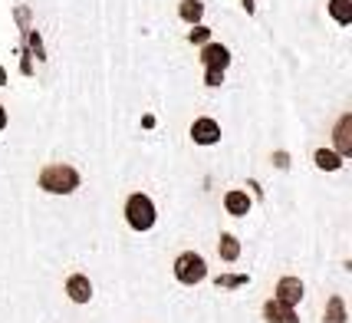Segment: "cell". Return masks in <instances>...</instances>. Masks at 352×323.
Listing matches in <instances>:
<instances>
[{"label": "cell", "instance_id": "8fae6325", "mask_svg": "<svg viewBox=\"0 0 352 323\" xmlns=\"http://www.w3.org/2000/svg\"><path fill=\"white\" fill-rule=\"evenodd\" d=\"M217 251H221V258H224V261H237L241 244H237V238H234V234H221V244H217Z\"/></svg>", "mask_w": 352, "mask_h": 323}, {"label": "cell", "instance_id": "d6986e66", "mask_svg": "<svg viewBox=\"0 0 352 323\" xmlns=\"http://www.w3.org/2000/svg\"><path fill=\"white\" fill-rule=\"evenodd\" d=\"M7 125V112H3V106H0V129Z\"/></svg>", "mask_w": 352, "mask_h": 323}, {"label": "cell", "instance_id": "30bf717a", "mask_svg": "<svg viewBox=\"0 0 352 323\" xmlns=\"http://www.w3.org/2000/svg\"><path fill=\"white\" fill-rule=\"evenodd\" d=\"M224 208H228V215L244 218L247 211H250V198H247L244 191H228V195H224Z\"/></svg>", "mask_w": 352, "mask_h": 323}, {"label": "cell", "instance_id": "7c38bea8", "mask_svg": "<svg viewBox=\"0 0 352 323\" xmlns=\"http://www.w3.org/2000/svg\"><path fill=\"white\" fill-rule=\"evenodd\" d=\"M329 14L336 17V23L346 27V23H352V3L349 0H333V3H329Z\"/></svg>", "mask_w": 352, "mask_h": 323}, {"label": "cell", "instance_id": "8992f818", "mask_svg": "<svg viewBox=\"0 0 352 323\" xmlns=\"http://www.w3.org/2000/svg\"><path fill=\"white\" fill-rule=\"evenodd\" d=\"M66 293H69V300H76V304H89L92 297V284L86 274H73L66 280Z\"/></svg>", "mask_w": 352, "mask_h": 323}, {"label": "cell", "instance_id": "9a60e30c", "mask_svg": "<svg viewBox=\"0 0 352 323\" xmlns=\"http://www.w3.org/2000/svg\"><path fill=\"white\" fill-rule=\"evenodd\" d=\"M316 165H320V169L336 171L339 165H342V158H339L336 152H326V149H320V152H316Z\"/></svg>", "mask_w": 352, "mask_h": 323}, {"label": "cell", "instance_id": "e0dca14e", "mask_svg": "<svg viewBox=\"0 0 352 323\" xmlns=\"http://www.w3.org/2000/svg\"><path fill=\"white\" fill-rule=\"evenodd\" d=\"M221 284H224V287H237V284H244V277H224Z\"/></svg>", "mask_w": 352, "mask_h": 323}, {"label": "cell", "instance_id": "52a82bcc", "mask_svg": "<svg viewBox=\"0 0 352 323\" xmlns=\"http://www.w3.org/2000/svg\"><path fill=\"white\" fill-rule=\"evenodd\" d=\"M263 317H267V323H300L296 313H293V307L280 304V300H267V304H263Z\"/></svg>", "mask_w": 352, "mask_h": 323}, {"label": "cell", "instance_id": "ba28073f", "mask_svg": "<svg viewBox=\"0 0 352 323\" xmlns=\"http://www.w3.org/2000/svg\"><path fill=\"white\" fill-rule=\"evenodd\" d=\"M201 60H204V66H208V70H217V73H224V66L230 63V53L224 50V46L208 43V46H204V53H201Z\"/></svg>", "mask_w": 352, "mask_h": 323}, {"label": "cell", "instance_id": "9c48e42d", "mask_svg": "<svg viewBox=\"0 0 352 323\" xmlns=\"http://www.w3.org/2000/svg\"><path fill=\"white\" fill-rule=\"evenodd\" d=\"M349 129H352V116L346 112V116L339 119V125H336V149H339V158H349V155H352V136H349Z\"/></svg>", "mask_w": 352, "mask_h": 323}, {"label": "cell", "instance_id": "5b68a950", "mask_svg": "<svg viewBox=\"0 0 352 323\" xmlns=\"http://www.w3.org/2000/svg\"><path fill=\"white\" fill-rule=\"evenodd\" d=\"M191 138L198 142V145H214L217 138H221V125L214 119H195L191 125Z\"/></svg>", "mask_w": 352, "mask_h": 323}, {"label": "cell", "instance_id": "2e32d148", "mask_svg": "<svg viewBox=\"0 0 352 323\" xmlns=\"http://www.w3.org/2000/svg\"><path fill=\"white\" fill-rule=\"evenodd\" d=\"M208 86H221V73L217 70H208Z\"/></svg>", "mask_w": 352, "mask_h": 323}, {"label": "cell", "instance_id": "277c9868", "mask_svg": "<svg viewBox=\"0 0 352 323\" xmlns=\"http://www.w3.org/2000/svg\"><path fill=\"white\" fill-rule=\"evenodd\" d=\"M280 304H287V307H296L300 300H303V280L300 277H283L280 284H276V297Z\"/></svg>", "mask_w": 352, "mask_h": 323}, {"label": "cell", "instance_id": "4fadbf2b", "mask_svg": "<svg viewBox=\"0 0 352 323\" xmlns=\"http://www.w3.org/2000/svg\"><path fill=\"white\" fill-rule=\"evenodd\" d=\"M201 14H204V3H201V0H182V20L198 23Z\"/></svg>", "mask_w": 352, "mask_h": 323}, {"label": "cell", "instance_id": "ac0fdd59", "mask_svg": "<svg viewBox=\"0 0 352 323\" xmlns=\"http://www.w3.org/2000/svg\"><path fill=\"white\" fill-rule=\"evenodd\" d=\"M191 40H208V30H204V27H198V30H191Z\"/></svg>", "mask_w": 352, "mask_h": 323}, {"label": "cell", "instance_id": "6da1fadb", "mask_svg": "<svg viewBox=\"0 0 352 323\" xmlns=\"http://www.w3.org/2000/svg\"><path fill=\"white\" fill-rule=\"evenodd\" d=\"M40 188L50 195H69L79 188V171L73 165H46L40 171Z\"/></svg>", "mask_w": 352, "mask_h": 323}, {"label": "cell", "instance_id": "7a4b0ae2", "mask_svg": "<svg viewBox=\"0 0 352 323\" xmlns=\"http://www.w3.org/2000/svg\"><path fill=\"white\" fill-rule=\"evenodd\" d=\"M125 218L135 231H148L155 225V205L148 195H132L125 201Z\"/></svg>", "mask_w": 352, "mask_h": 323}, {"label": "cell", "instance_id": "5bb4252c", "mask_svg": "<svg viewBox=\"0 0 352 323\" xmlns=\"http://www.w3.org/2000/svg\"><path fill=\"white\" fill-rule=\"evenodd\" d=\"M326 323H346V304H342V297H333V300H329Z\"/></svg>", "mask_w": 352, "mask_h": 323}, {"label": "cell", "instance_id": "3957f363", "mask_svg": "<svg viewBox=\"0 0 352 323\" xmlns=\"http://www.w3.org/2000/svg\"><path fill=\"white\" fill-rule=\"evenodd\" d=\"M175 277H178L182 284H188V287H195V284H201V280L208 277V264H204L201 254L188 251V254H182V258L175 261Z\"/></svg>", "mask_w": 352, "mask_h": 323}]
</instances>
